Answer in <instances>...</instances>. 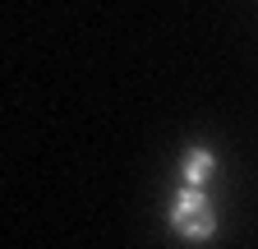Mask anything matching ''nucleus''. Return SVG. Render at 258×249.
Instances as JSON below:
<instances>
[{
  "label": "nucleus",
  "mask_w": 258,
  "mask_h": 249,
  "mask_svg": "<svg viewBox=\"0 0 258 249\" xmlns=\"http://www.w3.org/2000/svg\"><path fill=\"white\" fill-rule=\"evenodd\" d=\"M166 222H171V231H175L180 240L203 244V240L217 235V208H212V199H208L203 190H189V184H184V190L171 199Z\"/></svg>",
  "instance_id": "obj_1"
},
{
  "label": "nucleus",
  "mask_w": 258,
  "mask_h": 249,
  "mask_svg": "<svg viewBox=\"0 0 258 249\" xmlns=\"http://www.w3.org/2000/svg\"><path fill=\"white\" fill-rule=\"evenodd\" d=\"M212 171H217V157H212L208 148H189L184 157H180V175H184L189 190H203V184L212 180Z\"/></svg>",
  "instance_id": "obj_2"
}]
</instances>
